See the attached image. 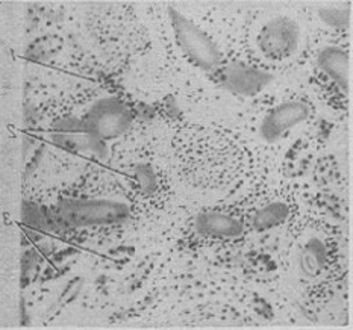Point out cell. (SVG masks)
Instances as JSON below:
<instances>
[{
	"mask_svg": "<svg viewBox=\"0 0 353 330\" xmlns=\"http://www.w3.org/2000/svg\"><path fill=\"white\" fill-rule=\"evenodd\" d=\"M194 234L205 241L223 243L241 238L244 234V223L234 214L210 211L202 212L193 220Z\"/></svg>",
	"mask_w": 353,
	"mask_h": 330,
	"instance_id": "5b68a950",
	"label": "cell"
},
{
	"mask_svg": "<svg viewBox=\"0 0 353 330\" xmlns=\"http://www.w3.org/2000/svg\"><path fill=\"white\" fill-rule=\"evenodd\" d=\"M311 117L310 103L302 101L283 102L265 114L259 126V136L267 143L281 141L290 130Z\"/></svg>",
	"mask_w": 353,
	"mask_h": 330,
	"instance_id": "277c9868",
	"label": "cell"
},
{
	"mask_svg": "<svg viewBox=\"0 0 353 330\" xmlns=\"http://www.w3.org/2000/svg\"><path fill=\"white\" fill-rule=\"evenodd\" d=\"M290 216V206L285 202H270L261 208L252 220V225L259 232H264L272 227L282 225Z\"/></svg>",
	"mask_w": 353,
	"mask_h": 330,
	"instance_id": "52a82bcc",
	"label": "cell"
},
{
	"mask_svg": "<svg viewBox=\"0 0 353 330\" xmlns=\"http://www.w3.org/2000/svg\"><path fill=\"white\" fill-rule=\"evenodd\" d=\"M319 67L344 93L350 88V58L346 50L329 45L320 52Z\"/></svg>",
	"mask_w": 353,
	"mask_h": 330,
	"instance_id": "8992f818",
	"label": "cell"
},
{
	"mask_svg": "<svg viewBox=\"0 0 353 330\" xmlns=\"http://www.w3.org/2000/svg\"><path fill=\"white\" fill-rule=\"evenodd\" d=\"M59 212L74 226H103L121 223L129 216V208L121 202L88 200L61 206Z\"/></svg>",
	"mask_w": 353,
	"mask_h": 330,
	"instance_id": "7a4b0ae2",
	"label": "cell"
},
{
	"mask_svg": "<svg viewBox=\"0 0 353 330\" xmlns=\"http://www.w3.org/2000/svg\"><path fill=\"white\" fill-rule=\"evenodd\" d=\"M319 15L325 23L334 28H347L350 23L349 10H320Z\"/></svg>",
	"mask_w": 353,
	"mask_h": 330,
	"instance_id": "9c48e42d",
	"label": "cell"
},
{
	"mask_svg": "<svg viewBox=\"0 0 353 330\" xmlns=\"http://www.w3.org/2000/svg\"><path fill=\"white\" fill-rule=\"evenodd\" d=\"M265 79V74L252 70V68L245 67H235L229 68V72L225 76V81H228V85L238 93L249 94L253 87H261V83Z\"/></svg>",
	"mask_w": 353,
	"mask_h": 330,
	"instance_id": "ba28073f",
	"label": "cell"
},
{
	"mask_svg": "<svg viewBox=\"0 0 353 330\" xmlns=\"http://www.w3.org/2000/svg\"><path fill=\"white\" fill-rule=\"evenodd\" d=\"M170 21L179 49L191 64L205 72L217 70L221 63V53L212 38L173 8H170Z\"/></svg>",
	"mask_w": 353,
	"mask_h": 330,
	"instance_id": "6da1fadb",
	"label": "cell"
},
{
	"mask_svg": "<svg viewBox=\"0 0 353 330\" xmlns=\"http://www.w3.org/2000/svg\"><path fill=\"white\" fill-rule=\"evenodd\" d=\"M301 29L290 19H274L267 21L258 35V45L268 59H285L297 50Z\"/></svg>",
	"mask_w": 353,
	"mask_h": 330,
	"instance_id": "3957f363",
	"label": "cell"
}]
</instances>
